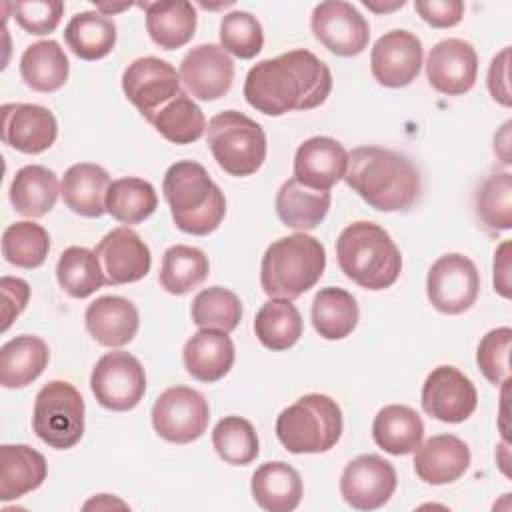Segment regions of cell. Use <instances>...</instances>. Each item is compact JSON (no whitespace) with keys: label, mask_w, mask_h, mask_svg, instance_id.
<instances>
[{"label":"cell","mask_w":512,"mask_h":512,"mask_svg":"<svg viewBox=\"0 0 512 512\" xmlns=\"http://www.w3.org/2000/svg\"><path fill=\"white\" fill-rule=\"evenodd\" d=\"M140 6L146 12V32L160 48L176 50L192 40L196 8L190 2H146Z\"/></svg>","instance_id":"obj_31"},{"label":"cell","mask_w":512,"mask_h":512,"mask_svg":"<svg viewBox=\"0 0 512 512\" xmlns=\"http://www.w3.org/2000/svg\"><path fill=\"white\" fill-rule=\"evenodd\" d=\"M508 142H510V122H506V124L502 126V130H500V134H496V138H494V150H496V148H502V150L498 152V156L502 158L504 164H510Z\"/></svg>","instance_id":"obj_52"},{"label":"cell","mask_w":512,"mask_h":512,"mask_svg":"<svg viewBox=\"0 0 512 512\" xmlns=\"http://www.w3.org/2000/svg\"><path fill=\"white\" fill-rule=\"evenodd\" d=\"M162 192L176 228L186 234L208 236L226 216L224 192L200 162L172 164L164 174Z\"/></svg>","instance_id":"obj_3"},{"label":"cell","mask_w":512,"mask_h":512,"mask_svg":"<svg viewBox=\"0 0 512 512\" xmlns=\"http://www.w3.org/2000/svg\"><path fill=\"white\" fill-rule=\"evenodd\" d=\"M494 290L502 298L512 296V284H510V242L504 240L496 252H494Z\"/></svg>","instance_id":"obj_51"},{"label":"cell","mask_w":512,"mask_h":512,"mask_svg":"<svg viewBox=\"0 0 512 512\" xmlns=\"http://www.w3.org/2000/svg\"><path fill=\"white\" fill-rule=\"evenodd\" d=\"M190 316L192 322L200 328L232 332L242 320V302L228 288H204L194 296Z\"/></svg>","instance_id":"obj_43"},{"label":"cell","mask_w":512,"mask_h":512,"mask_svg":"<svg viewBox=\"0 0 512 512\" xmlns=\"http://www.w3.org/2000/svg\"><path fill=\"white\" fill-rule=\"evenodd\" d=\"M60 194L56 174L40 164L20 168L10 184V202L14 210L26 218H40L48 214Z\"/></svg>","instance_id":"obj_32"},{"label":"cell","mask_w":512,"mask_h":512,"mask_svg":"<svg viewBox=\"0 0 512 512\" xmlns=\"http://www.w3.org/2000/svg\"><path fill=\"white\" fill-rule=\"evenodd\" d=\"M68 74V56L56 40L34 42L22 52L20 76L36 92H56L66 84Z\"/></svg>","instance_id":"obj_33"},{"label":"cell","mask_w":512,"mask_h":512,"mask_svg":"<svg viewBox=\"0 0 512 512\" xmlns=\"http://www.w3.org/2000/svg\"><path fill=\"white\" fill-rule=\"evenodd\" d=\"M48 474L46 458L26 444L0 446V500H18L42 486Z\"/></svg>","instance_id":"obj_26"},{"label":"cell","mask_w":512,"mask_h":512,"mask_svg":"<svg viewBox=\"0 0 512 512\" xmlns=\"http://www.w3.org/2000/svg\"><path fill=\"white\" fill-rule=\"evenodd\" d=\"M404 4H406V0H396V2H390V4H376V2H372V0H366V2H364V6H366L368 10L378 12V14H382V12H392V10H396V8H402Z\"/></svg>","instance_id":"obj_53"},{"label":"cell","mask_w":512,"mask_h":512,"mask_svg":"<svg viewBox=\"0 0 512 512\" xmlns=\"http://www.w3.org/2000/svg\"><path fill=\"white\" fill-rule=\"evenodd\" d=\"M208 420V400L188 386L166 388L152 406V426L156 434L172 444L198 440L206 432Z\"/></svg>","instance_id":"obj_10"},{"label":"cell","mask_w":512,"mask_h":512,"mask_svg":"<svg viewBox=\"0 0 512 512\" xmlns=\"http://www.w3.org/2000/svg\"><path fill=\"white\" fill-rule=\"evenodd\" d=\"M348 170L346 148L330 136L304 140L294 154V178L312 190H330Z\"/></svg>","instance_id":"obj_21"},{"label":"cell","mask_w":512,"mask_h":512,"mask_svg":"<svg viewBox=\"0 0 512 512\" xmlns=\"http://www.w3.org/2000/svg\"><path fill=\"white\" fill-rule=\"evenodd\" d=\"M50 250V236L44 226L22 220L10 224L2 234V256L18 268H38Z\"/></svg>","instance_id":"obj_42"},{"label":"cell","mask_w":512,"mask_h":512,"mask_svg":"<svg viewBox=\"0 0 512 512\" xmlns=\"http://www.w3.org/2000/svg\"><path fill=\"white\" fill-rule=\"evenodd\" d=\"M158 206V196L154 186L136 176H124L118 180H112L106 192V212L130 226V224H140L146 218L154 214Z\"/></svg>","instance_id":"obj_37"},{"label":"cell","mask_w":512,"mask_h":512,"mask_svg":"<svg viewBox=\"0 0 512 512\" xmlns=\"http://www.w3.org/2000/svg\"><path fill=\"white\" fill-rule=\"evenodd\" d=\"M180 80L198 100H218L232 88L234 62L218 44H200L180 62Z\"/></svg>","instance_id":"obj_19"},{"label":"cell","mask_w":512,"mask_h":512,"mask_svg":"<svg viewBox=\"0 0 512 512\" xmlns=\"http://www.w3.org/2000/svg\"><path fill=\"white\" fill-rule=\"evenodd\" d=\"M2 116V140L10 148L24 154H40L48 150L56 136L58 124L54 114L40 104H4Z\"/></svg>","instance_id":"obj_20"},{"label":"cell","mask_w":512,"mask_h":512,"mask_svg":"<svg viewBox=\"0 0 512 512\" xmlns=\"http://www.w3.org/2000/svg\"><path fill=\"white\" fill-rule=\"evenodd\" d=\"M474 212L484 230L496 234L512 226V174L506 170L488 174L474 194Z\"/></svg>","instance_id":"obj_40"},{"label":"cell","mask_w":512,"mask_h":512,"mask_svg":"<svg viewBox=\"0 0 512 512\" xmlns=\"http://www.w3.org/2000/svg\"><path fill=\"white\" fill-rule=\"evenodd\" d=\"M312 326L324 340H342L358 324L360 310L356 298L336 286L320 288L312 300Z\"/></svg>","instance_id":"obj_34"},{"label":"cell","mask_w":512,"mask_h":512,"mask_svg":"<svg viewBox=\"0 0 512 512\" xmlns=\"http://www.w3.org/2000/svg\"><path fill=\"white\" fill-rule=\"evenodd\" d=\"M414 10L432 28H452L464 18V2L460 0H416Z\"/></svg>","instance_id":"obj_48"},{"label":"cell","mask_w":512,"mask_h":512,"mask_svg":"<svg viewBox=\"0 0 512 512\" xmlns=\"http://www.w3.org/2000/svg\"><path fill=\"white\" fill-rule=\"evenodd\" d=\"M206 142L216 164L230 176L256 174L266 160L264 128L238 110H224L208 122Z\"/></svg>","instance_id":"obj_7"},{"label":"cell","mask_w":512,"mask_h":512,"mask_svg":"<svg viewBox=\"0 0 512 512\" xmlns=\"http://www.w3.org/2000/svg\"><path fill=\"white\" fill-rule=\"evenodd\" d=\"M346 184L368 206L380 212H406L422 192L414 162L390 148L358 146L348 154Z\"/></svg>","instance_id":"obj_2"},{"label":"cell","mask_w":512,"mask_h":512,"mask_svg":"<svg viewBox=\"0 0 512 512\" xmlns=\"http://www.w3.org/2000/svg\"><path fill=\"white\" fill-rule=\"evenodd\" d=\"M48 360L50 350L42 338L16 336L0 348V384L4 388H24L44 372Z\"/></svg>","instance_id":"obj_30"},{"label":"cell","mask_w":512,"mask_h":512,"mask_svg":"<svg viewBox=\"0 0 512 512\" xmlns=\"http://www.w3.org/2000/svg\"><path fill=\"white\" fill-rule=\"evenodd\" d=\"M344 418L336 400L326 394H304L276 418V436L292 454H320L342 436Z\"/></svg>","instance_id":"obj_6"},{"label":"cell","mask_w":512,"mask_h":512,"mask_svg":"<svg viewBox=\"0 0 512 512\" xmlns=\"http://www.w3.org/2000/svg\"><path fill=\"white\" fill-rule=\"evenodd\" d=\"M90 388L100 406L128 412L140 404L146 392V372L140 360L128 352H106L92 368Z\"/></svg>","instance_id":"obj_9"},{"label":"cell","mask_w":512,"mask_h":512,"mask_svg":"<svg viewBox=\"0 0 512 512\" xmlns=\"http://www.w3.org/2000/svg\"><path fill=\"white\" fill-rule=\"evenodd\" d=\"M34 434L56 450H68L84 434V398L66 380H50L34 400Z\"/></svg>","instance_id":"obj_8"},{"label":"cell","mask_w":512,"mask_h":512,"mask_svg":"<svg viewBox=\"0 0 512 512\" xmlns=\"http://www.w3.org/2000/svg\"><path fill=\"white\" fill-rule=\"evenodd\" d=\"M430 86L446 96H462L472 90L478 76V54L462 38H446L434 44L426 58Z\"/></svg>","instance_id":"obj_17"},{"label":"cell","mask_w":512,"mask_h":512,"mask_svg":"<svg viewBox=\"0 0 512 512\" xmlns=\"http://www.w3.org/2000/svg\"><path fill=\"white\" fill-rule=\"evenodd\" d=\"M56 280L72 298H88L106 284L100 258L94 250L82 246L66 248L56 264Z\"/></svg>","instance_id":"obj_39"},{"label":"cell","mask_w":512,"mask_h":512,"mask_svg":"<svg viewBox=\"0 0 512 512\" xmlns=\"http://www.w3.org/2000/svg\"><path fill=\"white\" fill-rule=\"evenodd\" d=\"M68 48L82 60H100L116 46V24L98 10L78 12L64 28Z\"/></svg>","instance_id":"obj_35"},{"label":"cell","mask_w":512,"mask_h":512,"mask_svg":"<svg viewBox=\"0 0 512 512\" xmlns=\"http://www.w3.org/2000/svg\"><path fill=\"white\" fill-rule=\"evenodd\" d=\"M510 346L512 330L508 326L486 332L478 344L476 364L494 386H504V382L510 380Z\"/></svg>","instance_id":"obj_46"},{"label":"cell","mask_w":512,"mask_h":512,"mask_svg":"<svg viewBox=\"0 0 512 512\" xmlns=\"http://www.w3.org/2000/svg\"><path fill=\"white\" fill-rule=\"evenodd\" d=\"M422 58L424 48L416 34L408 30H390L374 42L370 50V70L378 84L386 88H404L418 78Z\"/></svg>","instance_id":"obj_16"},{"label":"cell","mask_w":512,"mask_h":512,"mask_svg":"<svg viewBox=\"0 0 512 512\" xmlns=\"http://www.w3.org/2000/svg\"><path fill=\"white\" fill-rule=\"evenodd\" d=\"M0 290H2V320H4L2 332H6L14 322V318H18L26 308L30 298V286L22 278L2 276Z\"/></svg>","instance_id":"obj_49"},{"label":"cell","mask_w":512,"mask_h":512,"mask_svg":"<svg viewBox=\"0 0 512 512\" xmlns=\"http://www.w3.org/2000/svg\"><path fill=\"white\" fill-rule=\"evenodd\" d=\"M470 466L468 444L454 434H436L414 450L416 476L432 486L452 484Z\"/></svg>","instance_id":"obj_22"},{"label":"cell","mask_w":512,"mask_h":512,"mask_svg":"<svg viewBox=\"0 0 512 512\" xmlns=\"http://www.w3.org/2000/svg\"><path fill=\"white\" fill-rule=\"evenodd\" d=\"M330 92V68L306 48L260 60L248 70L244 80L246 102L266 116L318 108Z\"/></svg>","instance_id":"obj_1"},{"label":"cell","mask_w":512,"mask_h":512,"mask_svg":"<svg viewBox=\"0 0 512 512\" xmlns=\"http://www.w3.org/2000/svg\"><path fill=\"white\" fill-rule=\"evenodd\" d=\"M396 484V470L386 458L362 454L346 464L340 476V494L354 510H376L392 498Z\"/></svg>","instance_id":"obj_15"},{"label":"cell","mask_w":512,"mask_h":512,"mask_svg":"<svg viewBox=\"0 0 512 512\" xmlns=\"http://www.w3.org/2000/svg\"><path fill=\"white\" fill-rule=\"evenodd\" d=\"M304 330L302 316L292 300L270 298L254 318V334L268 350L280 352L292 348Z\"/></svg>","instance_id":"obj_36"},{"label":"cell","mask_w":512,"mask_h":512,"mask_svg":"<svg viewBox=\"0 0 512 512\" xmlns=\"http://www.w3.org/2000/svg\"><path fill=\"white\" fill-rule=\"evenodd\" d=\"M12 16L18 26L34 36H44L56 30L62 20L64 4L60 0H32L10 4Z\"/></svg>","instance_id":"obj_47"},{"label":"cell","mask_w":512,"mask_h":512,"mask_svg":"<svg viewBox=\"0 0 512 512\" xmlns=\"http://www.w3.org/2000/svg\"><path fill=\"white\" fill-rule=\"evenodd\" d=\"M336 258L344 276L366 290L390 288L402 272V254L392 236L366 220L352 222L340 232Z\"/></svg>","instance_id":"obj_4"},{"label":"cell","mask_w":512,"mask_h":512,"mask_svg":"<svg viewBox=\"0 0 512 512\" xmlns=\"http://www.w3.org/2000/svg\"><path fill=\"white\" fill-rule=\"evenodd\" d=\"M88 334L106 348H122L138 332L136 306L122 296H100L88 304L84 314Z\"/></svg>","instance_id":"obj_23"},{"label":"cell","mask_w":512,"mask_h":512,"mask_svg":"<svg viewBox=\"0 0 512 512\" xmlns=\"http://www.w3.org/2000/svg\"><path fill=\"white\" fill-rule=\"evenodd\" d=\"M106 284L120 286L142 280L152 266V254L148 244L130 226H118L110 230L96 246Z\"/></svg>","instance_id":"obj_18"},{"label":"cell","mask_w":512,"mask_h":512,"mask_svg":"<svg viewBox=\"0 0 512 512\" xmlns=\"http://www.w3.org/2000/svg\"><path fill=\"white\" fill-rule=\"evenodd\" d=\"M310 28L314 38L336 56H358L370 40L368 20L344 0H326L314 6Z\"/></svg>","instance_id":"obj_12"},{"label":"cell","mask_w":512,"mask_h":512,"mask_svg":"<svg viewBox=\"0 0 512 512\" xmlns=\"http://www.w3.org/2000/svg\"><path fill=\"white\" fill-rule=\"evenodd\" d=\"M208 272V256L200 248L174 244L162 256L158 282L168 294L184 296L198 288L208 278Z\"/></svg>","instance_id":"obj_38"},{"label":"cell","mask_w":512,"mask_h":512,"mask_svg":"<svg viewBox=\"0 0 512 512\" xmlns=\"http://www.w3.org/2000/svg\"><path fill=\"white\" fill-rule=\"evenodd\" d=\"M508 68H510V48H502L490 62V68H488V90H490V96L510 108L512 104V96H510V84H508Z\"/></svg>","instance_id":"obj_50"},{"label":"cell","mask_w":512,"mask_h":512,"mask_svg":"<svg viewBox=\"0 0 512 512\" xmlns=\"http://www.w3.org/2000/svg\"><path fill=\"white\" fill-rule=\"evenodd\" d=\"M476 404V386L456 366L444 364L434 368L422 384V408L440 422H464L474 414Z\"/></svg>","instance_id":"obj_14"},{"label":"cell","mask_w":512,"mask_h":512,"mask_svg":"<svg viewBox=\"0 0 512 512\" xmlns=\"http://www.w3.org/2000/svg\"><path fill=\"white\" fill-rule=\"evenodd\" d=\"M110 186L108 172L92 162L72 164L60 182L64 204L78 216L100 218L106 214V192Z\"/></svg>","instance_id":"obj_25"},{"label":"cell","mask_w":512,"mask_h":512,"mask_svg":"<svg viewBox=\"0 0 512 512\" xmlns=\"http://www.w3.org/2000/svg\"><path fill=\"white\" fill-rule=\"evenodd\" d=\"M212 444L216 454L232 466H246L260 452L258 434L242 416H224L212 430Z\"/></svg>","instance_id":"obj_44"},{"label":"cell","mask_w":512,"mask_h":512,"mask_svg":"<svg viewBox=\"0 0 512 512\" xmlns=\"http://www.w3.org/2000/svg\"><path fill=\"white\" fill-rule=\"evenodd\" d=\"M220 46L236 58H254L264 46V32L260 20L246 10H234L224 14L220 22Z\"/></svg>","instance_id":"obj_45"},{"label":"cell","mask_w":512,"mask_h":512,"mask_svg":"<svg viewBox=\"0 0 512 512\" xmlns=\"http://www.w3.org/2000/svg\"><path fill=\"white\" fill-rule=\"evenodd\" d=\"M372 438L384 452L406 456L422 444L424 422L410 406L388 404L374 416Z\"/></svg>","instance_id":"obj_28"},{"label":"cell","mask_w":512,"mask_h":512,"mask_svg":"<svg viewBox=\"0 0 512 512\" xmlns=\"http://www.w3.org/2000/svg\"><path fill=\"white\" fill-rule=\"evenodd\" d=\"M254 502L268 512H292L302 500V478L286 462H264L250 480Z\"/></svg>","instance_id":"obj_27"},{"label":"cell","mask_w":512,"mask_h":512,"mask_svg":"<svg viewBox=\"0 0 512 512\" xmlns=\"http://www.w3.org/2000/svg\"><path fill=\"white\" fill-rule=\"evenodd\" d=\"M130 4H118V6H112V4H96V10L102 12L104 16H110L114 12H122V10H128Z\"/></svg>","instance_id":"obj_54"},{"label":"cell","mask_w":512,"mask_h":512,"mask_svg":"<svg viewBox=\"0 0 512 512\" xmlns=\"http://www.w3.org/2000/svg\"><path fill=\"white\" fill-rule=\"evenodd\" d=\"M186 372L200 382H216L224 378L234 364V344L228 332L200 328L194 332L182 350Z\"/></svg>","instance_id":"obj_24"},{"label":"cell","mask_w":512,"mask_h":512,"mask_svg":"<svg viewBox=\"0 0 512 512\" xmlns=\"http://www.w3.org/2000/svg\"><path fill=\"white\" fill-rule=\"evenodd\" d=\"M150 124L172 144H192L206 132L204 112L186 92H180L176 98L166 102L152 116Z\"/></svg>","instance_id":"obj_41"},{"label":"cell","mask_w":512,"mask_h":512,"mask_svg":"<svg viewBox=\"0 0 512 512\" xmlns=\"http://www.w3.org/2000/svg\"><path fill=\"white\" fill-rule=\"evenodd\" d=\"M324 268V244L306 232H294L266 248L260 264V284L270 298L294 300L316 286Z\"/></svg>","instance_id":"obj_5"},{"label":"cell","mask_w":512,"mask_h":512,"mask_svg":"<svg viewBox=\"0 0 512 512\" xmlns=\"http://www.w3.org/2000/svg\"><path fill=\"white\" fill-rule=\"evenodd\" d=\"M330 190H312L294 176L288 178L276 194V214L284 226L294 230H314L330 210Z\"/></svg>","instance_id":"obj_29"},{"label":"cell","mask_w":512,"mask_h":512,"mask_svg":"<svg viewBox=\"0 0 512 512\" xmlns=\"http://www.w3.org/2000/svg\"><path fill=\"white\" fill-rule=\"evenodd\" d=\"M180 82V72L170 62L156 56H142L126 66L122 92L150 122L166 102L182 92Z\"/></svg>","instance_id":"obj_13"},{"label":"cell","mask_w":512,"mask_h":512,"mask_svg":"<svg viewBox=\"0 0 512 512\" xmlns=\"http://www.w3.org/2000/svg\"><path fill=\"white\" fill-rule=\"evenodd\" d=\"M480 292V274L474 262L458 252L440 256L428 270L426 296L442 314H462L472 308Z\"/></svg>","instance_id":"obj_11"}]
</instances>
